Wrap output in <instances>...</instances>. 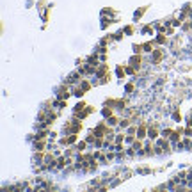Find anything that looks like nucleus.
<instances>
[{"instance_id":"obj_1","label":"nucleus","mask_w":192,"mask_h":192,"mask_svg":"<svg viewBox=\"0 0 192 192\" xmlns=\"http://www.w3.org/2000/svg\"><path fill=\"white\" fill-rule=\"evenodd\" d=\"M148 135H150V137H151V139H155V137H157V135H158V132H157V130H155V128H150V132H148Z\"/></svg>"},{"instance_id":"obj_5","label":"nucleus","mask_w":192,"mask_h":192,"mask_svg":"<svg viewBox=\"0 0 192 192\" xmlns=\"http://www.w3.org/2000/svg\"><path fill=\"white\" fill-rule=\"evenodd\" d=\"M141 148H142V144H141L139 141H137V142H134V150H141Z\"/></svg>"},{"instance_id":"obj_6","label":"nucleus","mask_w":192,"mask_h":192,"mask_svg":"<svg viewBox=\"0 0 192 192\" xmlns=\"http://www.w3.org/2000/svg\"><path fill=\"white\" fill-rule=\"evenodd\" d=\"M171 134H173V132H171V130H166V132H164V137H169V135H171Z\"/></svg>"},{"instance_id":"obj_4","label":"nucleus","mask_w":192,"mask_h":192,"mask_svg":"<svg viewBox=\"0 0 192 192\" xmlns=\"http://www.w3.org/2000/svg\"><path fill=\"white\" fill-rule=\"evenodd\" d=\"M144 48H146V52H151V48H153V43H146V45H144Z\"/></svg>"},{"instance_id":"obj_3","label":"nucleus","mask_w":192,"mask_h":192,"mask_svg":"<svg viewBox=\"0 0 192 192\" xmlns=\"http://www.w3.org/2000/svg\"><path fill=\"white\" fill-rule=\"evenodd\" d=\"M144 134H146V128H144V126H141V128H139V135H137V137H139V139H142V137H144Z\"/></svg>"},{"instance_id":"obj_2","label":"nucleus","mask_w":192,"mask_h":192,"mask_svg":"<svg viewBox=\"0 0 192 192\" xmlns=\"http://www.w3.org/2000/svg\"><path fill=\"white\" fill-rule=\"evenodd\" d=\"M153 59H155V62H158V61L162 59V52H155V55H153Z\"/></svg>"}]
</instances>
